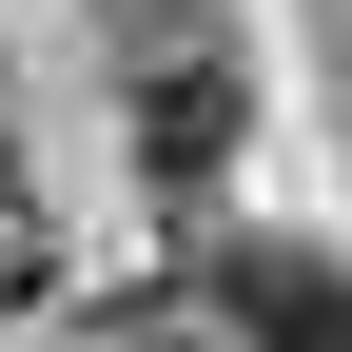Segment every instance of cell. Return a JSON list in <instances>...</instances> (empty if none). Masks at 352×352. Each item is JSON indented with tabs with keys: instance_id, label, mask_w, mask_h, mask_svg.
I'll return each instance as SVG.
<instances>
[{
	"instance_id": "2",
	"label": "cell",
	"mask_w": 352,
	"mask_h": 352,
	"mask_svg": "<svg viewBox=\"0 0 352 352\" xmlns=\"http://www.w3.org/2000/svg\"><path fill=\"white\" fill-rule=\"evenodd\" d=\"M196 314L235 333V352H352V254H314V235H235L196 274Z\"/></svg>"
},
{
	"instance_id": "1",
	"label": "cell",
	"mask_w": 352,
	"mask_h": 352,
	"mask_svg": "<svg viewBox=\"0 0 352 352\" xmlns=\"http://www.w3.org/2000/svg\"><path fill=\"white\" fill-rule=\"evenodd\" d=\"M235 138H254V78H235V39H138V176L157 196H215L235 176Z\"/></svg>"
},
{
	"instance_id": "3",
	"label": "cell",
	"mask_w": 352,
	"mask_h": 352,
	"mask_svg": "<svg viewBox=\"0 0 352 352\" xmlns=\"http://www.w3.org/2000/svg\"><path fill=\"white\" fill-rule=\"evenodd\" d=\"M20 294H39V235H20V215H0V314H20Z\"/></svg>"
}]
</instances>
